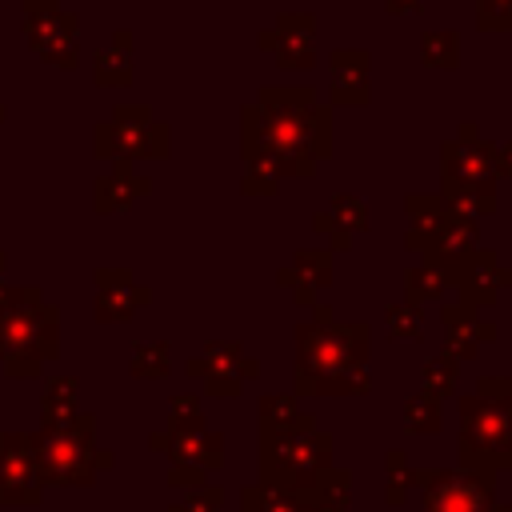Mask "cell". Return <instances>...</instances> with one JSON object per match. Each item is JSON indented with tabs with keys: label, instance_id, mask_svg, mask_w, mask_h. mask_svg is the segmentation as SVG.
<instances>
[{
	"label": "cell",
	"instance_id": "1",
	"mask_svg": "<svg viewBox=\"0 0 512 512\" xmlns=\"http://www.w3.org/2000/svg\"><path fill=\"white\" fill-rule=\"evenodd\" d=\"M244 156H268L280 176L308 180L332 156V112L312 88H260L244 108Z\"/></svg>",
	"mask_w": 512,
	"mask_h": 512
},
{
	"label": "cell",
	"instance_id": "2",
	"mask_svg": "<svg viewBox=\"0 0 512 512\" xmlns=\"http://www.w3.org/2000/svg\"><path fill=\"white\" fill-rule=\"evenodd\" d=\"M312 320L296 324L292 396H364L368 376V324L336 320L328 304H312Z\"/></svg>",
	"mask_w": 512,
	"mask_h": 512
},
{
	"label": "cell",
	"instance_id": "3",
	"mask_svg": "<svg viewBox=\"0 0 512 512\" xmlns=\"http://www.w3.org/2000/svg\"><path fill=\"white\" fill-rule=\"evenodd\" d=\"M456 456L464 468H512V376H480L476 388L460 396Z\"/></svg>",
	"mask_w": 512,
	"mask_h": 512
},
{
	"label": "cell",
	"instance_id": "4",
	"mask_svg": "<svg viewBox=\"0 0 512 512\" xmlns=\"http://www.w3.org/2000/svg\"><path fill=\"white\" fill-rule=\"evenodd\" d=\"M496 168H492V144L480 140L476 124L464 120L452 140L440 148V200L448 216L480 220L496 212Z\"/></svg>",
	"mask_w": 512,
	"mask_h": 512
},
{
	"label": "cell",
	"instance_id": "5",
	"mask_svg": "<svg viewBox=\"0 0 512 512\" xmlns=\"http://www.w3.org/2000/svg\"><path fill=\"white\" fill-rule=\"evenodd\" d=\"M324 468H332V436L308 412H300L284 428L260 432V480L256 484L296 492L312 484Z\"/></svg>",
	"mask_w": 512,
	"mask_h": 512
},
{
	"label": "cell",
	"instance_id": "6",
	"mask_svg": "<svg viewBox=\"0 0 512 512\" xmlns=\"http://www.w3.org/2000/svg\"><path fill=\"white\" fill-rule=\"evenodd\" d=\"M424 512H488L496 504V472L484 468H416Z\"/></svg>",
	"mask_w": 512,
	"mask_h": 512
},
{
	"label": "cell",
	"instance_id": "7",
	"mask_svg": "<svg viewBox=\"0 0 512 512\" xmlns=\"http://www.w3.org/2000/svg\"><path fill=\"white\" fill-rule=\"evenodd\" d=\"M92 420H80V424H60L44 436V472L60 484H80L92 476V468H100L96 460H108V456H96L92 452Z\"/></svg>",
	"mask_w": 512,
	"mask_h": 512
},
{
	"label": "cell",
	"instance_id": "8",
	"mask_svg": "<svg viewBox=\"0 0 512 512\" xmlns=\"http://www.w3.org/2000/svg\"><path fill=\"white\" fill-rule=\"evenodd\" d=\"M100 152L120 156H164L168 152V128L148 116V108H120V116L100 128Z\"/></svg>",
	"mask_w": 512,
	"mask_h": 512
},
{
	"label": "cell",
	"instance_id": "9",
	"mask_svg": "<svg viewBox=\"0 0 512 512\" xmlns=\"http://www.w3.org/2000/svg\"><path fill=\"white\" fill-rule=\"evenodd\" d=\"M260 44L288 72L312 68L316 64V20H312V12H280V20L260 32Z\"/></svg>",
	"mask_w": 512,
	"mask_h": 512
},
{
	"label": "cell",
	"instance_id": "10",
	"mask_svg": "<svg viewBox=\"0 0 512 512\" xmlns=\"http://www.w3.org/2000/svg\"><path fill=\"white\" fill-rule=\"evenodd\" d=\"M452 284H456V292H460V304H468V308L480 312V308L492 304L504 288H512V268L500 264L496 248H476V252L452 272Z\"/></svg>",
	"mask_w": 512,
	"mask_h": 512
},
{
	"label": "cell",
	"instance_id": "11",
	"mask_svg": "<svg viewBox=\"0 0 512 512\" xmlns=\"http://www.w3.org/2000/svg\"><path fill=\"white\" fill-rule=\"evenodd\" d=\"M440 320H444V352L456 360V364H468L480 356V344L496 340V324L492 320H480L476 308L468 304H444L440 308Z\"/></svg>",
	"mask_w": 512,
	"mask_h": 512
},
{
	"label": "cell",
	"instance_id": "12",
	"mask_svg": "<svg viewBox=\"0 0 512 512\" xmlns=\"http://www.w3.org/2000/svg\"><path fill=\"white\" fill-rule=\"evenodd\" d=\"M276 284H280L296 304L312 308L316 296H320V288L332 284V252H328V248H300V252L292 256V264H284V268L276 272Z\"/></svg>",
	"mask_w": 512,
	"mask_h": 512
},
{
	"label": "cell",
	"instance_id": "13",
	"mask_svg": "<svg viewBox=\"0 0 512 512\" xmlns=\"http://www.w3.org/2000/svg\"><path fill=\"white\" fill-rule=\"evenodd\" d=\"M312 228L320 232V240H328V252H344L352 248V236L368 228V200L356 192H336L328 208L312 216Z\"/></svg>",
	"mask_w": 512,
	"mask_h": 512
},
{
	"label": "cell",
	"instance_id": "14",
	"mask_svg": "<svg viewBox=\"0 0 512 512\" xmlns=\"http://www.w3.org/2000/svg\"><path fill=\"white\" fill-rule=\"evenodd\" d=\"M368 72L372 60L360 48H340L328 56V96L336 108H360L368 104L372 88H368Z\"/></svg>",
	"mask_w": 512,
	"mask_h": 512
},
{
	"label": "cell",
	"instance_id": "15",
	"mask_svg": "<svg viewBox=\"0 0 512 512\" xmlns=\"http://www.w3.org/2000/svg\"><path fill=\"white\" fill-rule=\"evenodd\" d=\"M152 448H164V452L172 456V464H188V468H200V472H212V468H220V460H224L220 436L208 432L204 424L168 428V436H152Z\"/></svg>",
	"mask_w": 512,
	"mask_h": 512
},
{
	"label": "cell",
	"instance_id": "16",
	"mask_svg": "<svg viewBox=\"0 0 512 512\" xmlns=\"http://www.w3.org/2000/svg\"><path fill=\"white\" fill-rule=\"evenodd\" d=\"M480 248V232H476V220H464V216H448L444 224H440V232L424 244V252H420V260H428V264H436L440 272H448V280H452V272L472 256Z\"/></svg>",
	"mask_w": 512,
	"mask_h": 512
},
{
	"label": "cell",
	"instance_id": "17",
	"mask_svg": "<svg viewBox=\"0 0 512 512\" xmlns=\"http://www.w3.org/2000/svg\"><path fill=\"white\" fill-rule=\"evenodd\" d=\"M240 360H244L240 344H232V340H228V344H208L204 356L188 360V376H204L212 396H236V392L244 388V380H240Z\"/></svg>",
	"mask_w": 512,
	"mask_h": 512
},
{
	"label": "cell",
	"instance_id": "18",
	"mask_svg": "<svg viewBox=\"0 0 512 512\" xmlns=\"http://www.w3.org/2000/svg\"><path fill=\"white\" fill-rule=\"evenodd\" d=\"M404 216H408V236H404L408 252H424V244H428V240L440 232V224L448 220V208H444V200L432 196V192H408V196H404Z\"/></svg>",
	"mask_w": 512,
	"mask_h": 512
},
{
	"label": "cell",
	"instance_id": "19",
	"mask_svg": "<svg viewBox=\"0 0 512 512\" xmlns=\"http://www.w3.org/2000/svg\"><path fill=\"white\" fill-rule=\"evenodd\" d=\"M292 496H296L300 504H316V508H348V500H352V476L332 464V468H324L312 484L296 488Z\"/></svg>",
	"mask_w": 512,
	"mask_h": 512
},
{
	"label": "cell",
	"instance_id": "20",
	"mask_svg": "<svg viewBox=\"0 0 512 512\" xmlns=\"http://www.w3.org/2000/svg\"><path fill=\"white\" fill-rule=\"evenodd\" d=\"M148 300L144 288H136L128 276H104V292H100V320H124L132 316L140 304Z\"/></svg>",
	"mask_w": 512,
	"mask_h": 512
},
{
	"label": "cell",
	"instance_id": "21",
	"mask_svg": "<svg viewBox=\"0 0 512 512\" xmlns=\"http://www.w3.org/2000/svg\"><path fill=\"white\" fill-rule=\"evenodd\" d=\"M448 272H440L436 264H428V260H420L416 268H408L404 272V304H428V300H440L444 292H448Z\"/></svg>",
	"mask_w": 512,
	"mask_h": 512
},
{
	"label": "cell",
	"instance_id": "22",
	"mask_svg": "<svg viewBox=\"0 0 512 512\" xmlns=\"http://www.w3.org/2000/svg\"><path fill=\"white\" fill-rule=\"evenodd\" d=\"M400 420H404V432H420V436H436L440 432V420H444V408H440V400H432V396H424V392H412L408 400H404V412H400Z\"/></svg>",
	"mask_w": 512,
	"mask_h": 512
},
{
	"label": "cell",
	"instance_id": "23",
	"mask_svg": "<svg viewBox=\"0 0 512 512\" xmlns=\"http://www.w3.org/2000/svg\"><path fill=\"white\" fill-rule=\"evenodd\" d=\"M420 60L428 68H456L460 64V32L456 28H436L420 36Z\"/></svg>",
	"mask_w": 512,
	"mask_h": 512
},
{
	"label": "cell",
	"instance_id": "24",
	"mask_svg": "<svg viewBox=\"0 0 512 512\" xmlns=\"http://www.w3.org/2000/svg\"><path fill=\"white\" fill-rule=\"evenodd\" d=\"M140 192H148V184H144V180H132L128 164H120L116 176H108V180L96 188V200H100L104 212H120V208H128Z\"/></svg>",
	"mask_w": 512,
	"mask_h": 512
},
{
	"label": "cell",
	"instance_id": "25",
	"mask_svg": "<svg viewBox=\"0 0 512 512\" xmlns=\"http://www.w3.org/2000/svg\"><path fill=\"white\" fill-rule=\"evenodd\" d=\"M420 392L432 400H448L456 392V360L448 352H436L420 368Z\"/></svg>",
	"mask_w": 512,
	"mask_h": 512
},
{
	"label": "cell",
	"instance_id": "26",
	"mask_svg": "<svg viewBox=\"0 0 512 512\" xmlns=\"http://www.w3.org/2000/svg\"><path fill=\"white\" fill-rule=\"evenodd\" d=\"M384 480H388V504H404L416 492V464H408V456L400 448H388L384 456Z\"/></svg>",
	"mask_w": 512,
	"mask_h": 512
},
{
	"label": "cell",
	"instance_id": "27",
	"mask_svg": "<svg viewBox=\"0 0 512 512\" xmlns=\"http://www.w3.org/2000/svg\"><path fill=\"white\" fill-rule=\"evenodd\" d=\"M240 512H304V504L292 492H280L268 484H248L240 492Z\"/></svg>",
	"mask_w": 512,
	"mask_h": 512
},
{
	"label": "cell",
	"instance_id": "28",
	"mask_svg": "<svg viewBox=\"0 0 512 512\" xmlns=\"http://www.w3.org/2000/svg\"><path fill=\"white\" fill-rule=\"evenodd\" d=\"M280 168L268 160V156H244V180H240V188L248 192V196H276L280 192Z\"/></svg>",
	"mask_w": 512,
	"mask_h": 512
},
{
	"label": "cell",
	"instance_id": "29",
	"mask_svg": "<svg viewBox=\"0 0 512 512\" xmlns=\"http://www.w3.org/2000/svg\"><path fill=\"white\" fill-rule=\"evenodd\" d=\"M384 324L392 340H424V316L416 304H392L384 312Z\"/></svg>",
	"mask_w": 512,
	"mask_h": 512
},
{
	"label": "cell",
	"instance_id": "30",
	"mask_svg": "<svg viewBox=\"0 0 512 512\" xmlns=\"http://www.w3.org/2000/svg\"><path fill=\"white\" fill-rule=\"evenodd\" d=\"M296 416H300V408H296V396H292V392H272V396L260 400V432L284 428V424L296 420Z\"/></svg>",
	"mask_w": 512,
	"mask_h": 512
},
{
	"label": "cell",
	"instance_id": "31",
	"mask_svg": "<svg viewBox=\"0 0 512 512\" xmlns=\"http://www.w3.org/2000/svg\"><path fill=\"white\" fill-rule=\"evenodd\" d=\"M480 32H512V0H476Z\"/></svg>",
	"mask_w": 512,
	"mask_h": 512
},
{
	"label": "cell",
	"instance_id": "32",
	"mask_svg": "<svg viewBox=\"0 0 512 512\" xmlns=\"http://www.w3.org/2000/svg\"><path fill=\"white\" fill-rule=\"evenodd\" d=\"M132 372L136 376H164L168 372V344H140L132 352Z\"/></svg>",
	"mask_w": 512,
	"mask_h": 512
},
{
	"label": "cell",
	"instance_id": "33",
	"mask_svg": "<svg viewBox=\"0 0 512 512\" xmlns=\"http://www.w3.org/2000/svg\"><path fill=\"white\" fill-rule=\"evenodd\" d=\"M96 76H100V84H128V76H132L128 52H124V48L104 52V56L96 60Z\"/></svg>",
	"mask_w": 512,
	"mask_h": 512
},
{
	"label": "cell",
	"instance_id": "34",
	"mask_svg": "<svg viewBox=\"0 0 512 512\" xmlns=\"http://www.w3.org/2000/svg\"><path fill=\"white\" fill-rule=\"evenodd\" d=\"M220 504H224V492L220 488H212V484H200L196 492H188V500L184 504H176L172 512H220Z\"/></svg>",
	"mask_w": 512,
	"mask_h": 512
},
{
	"label": "cell",
	"instance_id": "35",
	"mask_svg": "<svg viewBox=\"0 0 512 512\" xmlns=\"http://www.w3.org/2000/svg\"><path fill=\"white\" fill-rule=\"evenodd\" d=\"M192 424H204V420H200V400H196V396H172L168 428H192Z\"/></svg>",
	"mask_w": 512,
	"mask_h": 512
},
{
	"label": "cell",
	"instance_id": "36",
	"mask_svg": "<svg viewBox=\"0 0 512 512\" xmlns=\"http://www.w3.org/2000/svg\"><path fill=\"white\" fill-rule=\"evenodd\" d=\"M492 168H496V176H512V140L492 144Z\"/></svg>",
	"mask_w": 512,
	"mask_h": 512
},
{
	"label": "cell",
	"instance_id": "37",
	"mask_svg": "<svg viewBox=\"0 0 512 512\" xmlns=\"http://www.w3.org/2000/svg\"><path fill=\"white\" fill-rule=\"evenodd\" d=\"M168 480H172V484H192V488H200V484H204V472H200V468H188V464H176V468L168 472Z\"/></svg>",
	"mask_w": 512,
	"mask_h": 512
},
{
	"label": "cell",
	"instance_id": "38",
	"mask_svg": "<svg viewBox=\"0 0 512 512\" xmlns=\"http://www.w3.org/2000/svg\"><path fill=\"white\" fill-rule=\"evenodd\" d=\"M420 4H424V0H384V8H388V12H396V16L420 12Z\"/></svg>",
	"mask_w": 512,
	"mask_h": 512
},
{
	"label": "cell",
	"instance_id": "39",
	"mask_svg": "<svg viewBox=\"0 0 512 512\" xmlns=\"http://www.w3.org/2000/svg\"><path fill=\"white\" fill-rule=\"evenodd\" d=\"M256 376H260V360L244 356V360H240V380H256Z\"/></svg>",
	"mask_w": 512,
	"mask_h": 512
},
{
	"label": "cell",
	"instance_id": "40",
	"mask_svg": "<svg viewBox=\"0 0 512 512\" xmlns=\"http://www.w3.org/2000/svg\"><path fill=\"white\" fill-rule=\"evenodd\" d=\"M304 512H348V508H316V504H304Z\"/></svg>",
	"mask_w": 512,
	"mask_h": 512
},
{
	"label": "cell",
	"instance_id": "41",
	"mask_svg": "<svg viewBox=\"0 0 512 512\" xmlns=\"http://www.w3.org/2000/svg\"><path fill=\"white\" fill-rule=\"evenodd\" d=\"M488 512H512V504H492Z\"/></svg>",
	"mask_w": 512,
	"mask_h": 512
}]
</instances>
